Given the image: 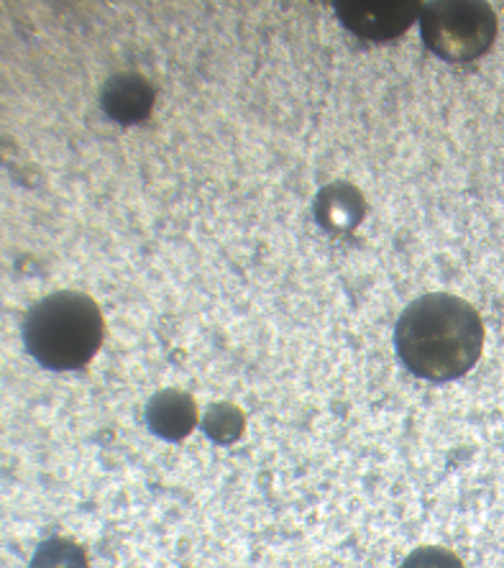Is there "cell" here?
<instances>
[{
	"label": "cell",
	"mask_w": 504,
	"mask_h": 568,
	"mask_svg": "<svg viewBox=\"0 0 504 568\" xmlns=\"http://www.w3.org/2000/svg\"><path fill=\"white\" fill-rule=\"evenodd\" d=\"M402 568H464L461 558L445 548H417L407 556V561Z\"/></svg>",
	"instance_id": "30bf717a"
},
{
	"label": "cell",
	"mask_w": 504,
	"mask_h": 568,
	"mask_svg": "<svg viewBox=\"0 0 504 568\" xmlns=\"http://www.w3.org/2000/svg\"><path fill=\"white\" fill-rule=\"evenodd\" d=\"M423 41L445 62H472L486 54L497 39V13L482 0L423 3Z\"/></svg>",
	"instance_id": "3957f363"
},
{
	"label": "cell",
	"mask_w": 504,
	"mask_h": 568,
	"mask_svg": "<svg viewBox=\"0 0 504 568\" xmlns=\"http://www.w3.org/2000/svg\"><path fill=\"white\" fill-rule=\"evenodd\" d=\"M147 423L154 436L164 440L188 438L198 425V405L188 392L162 389L149 399Z\"/></svg>",
	"instance_id": "8992f818"
},
{
	"label": "cell",
	"mask_w": 504,
	"mask_h": 568,
	"mask_svg": "<svg viewBox=\"0 0 504 568\" xmlns=\"http://www.w3.org/2000/svg\"><path fill=\"white\" fill-rule=\"evenodd\" d=\"M343 27L359 39L392 41L420 21L423 3L417 0H343L335 3Z\"/></svg>",
	"instance_id": "277c9868"
},
{
	"label": "cell",
	"mask_w": 504,
	"mask_h": 568,
	"mask_svg": "<svg viewBox=\"0 0 504 568\" xmlns=\"http://www.w3.org/2000/svg\"><path fill=\"white\" fill-rule=\"evenodd\" d=\"M402 364L420 379L451 382L468 374L484 351L476 307L448 292H431L402 311L394 328Z\"/></svg>",
	"instance_id": "6da1fadb"
},
{
	"label": "cell",
	"mask_w": 504,
	"mask_h": 568,
	"mask_svg": "<svg viewBox=\"0 0 504 568\" xmlns=\"http://www.w3.org/2000/svg\"><path fill=\"white\" fill-rule=\"evenodd\" d=\"M243 425H246V417H243L239 407L231 403L210 405L203 415L205 436L210 440L221 443V446L236 443L243 436Z\"/></svg>",
	"instance_id": "ba28073f"
},
{
	"label": "cell",
	"mask_w": 504,
	"mask_h": 568,
	"mask_svg": "<svg viewBox=\"0 0 504 568\" xmlns=\"http://www.w3.org/2000/svg\"><path fill=\"white\" fill-rule=\"evenodd\" d=\"M366 215V200L351 182H331L315 197V219L331 233H349L359 229Z\"/></svg>",
	"instance_id": "52a82bcc"
},
{
	"label": "cell",
	"mask_w": 504,
	"mask_h": 568,
	"mask_svg": "<svg viewBox=\"0 0 504 568\" xmlns=\"http://www.w3.org/2000/svg\"><path fill=\"white\" fill-rule=\"evenodd\" d=\"M157 103V90L139 72L113 74L100 90V108L108 119L121 126H137L144 123Z\"/></svg>",
	"instance_id": "5b68a950"
},
{
	"label": "cell",
	"mask_w": 504,
	"mask_h": 568,
	"mask_svg": "<svg viewBox=\"0 0 504 568\" xmlns=\"http://www.w3.org/2000/svg\"><path fill=\"white\" fill-rule=\"evenodd\" d=\"M31 568H88V556L78 542L67 538H49L39 546Z\"/></svg>",
	"instance_id": "9c48e42d"
},
{
	"label": "cell",
	"mask_w": 504,
	"mask_h": 568,
	"mask_svg": "<svg viewBox=\"0 0 504 568\" xmlns=\"http://www.w3.org/2000/svg\"><path fill=\"white\" fill-rule=\"evenodd\" d=\"M105 338V321L85 292L62 290L41 297L23 317V346L52 372L82 369Z\"/></svg>",
	"instance_id": "7a4b0ae2"
}]
</instances>
